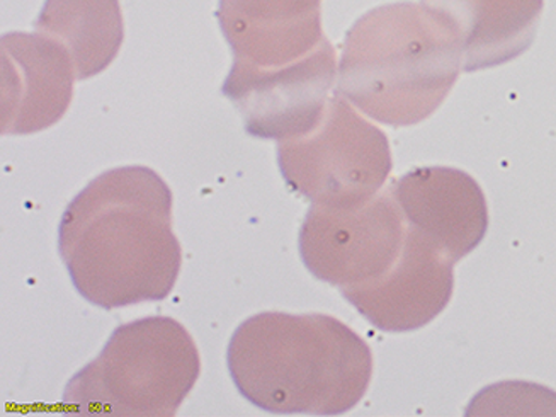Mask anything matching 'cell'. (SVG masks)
I'll return each mask as SVG.
<instances>
[{"label": "cell", "instance_id": "cell-1", "mask_svg": "<svg viewBox=\"0 0 556 417\" xmlns=\"http://www.w3.org/2000/svg\"><path fill=\"white\" fill-rule=\"evenodd\" d=\"M59 252L75 290L96 307L167 299L182 263L169 185L143 166L101 174L63 212Z\"/></svg>", "mask_w": 556, "mask_h": 417}, {"label": "cell", "instance_id": "cell-2", "mask_svg": "<svg viewBox=\"0 0 556 417\" xmlns=\"http://www.w3.org/2000/svg\"><path fill=\"white\" fill-rule=\"evenodd\" d=\"M227 363L240 394L270 414L349 413L372 375L365 339L326 314L252 315L231 336Z\"/></svg>", "mask_w": 556, "mask_h": 417}, {"label": "cell", "instance_id": "cell-3", "mask_svg": "<svg viewBox=\"0 0 556 417\" xmlns=\"http://www.w3.org/2000/svg\"><path fill=\"white\" fill-rule=\"evenodd\" d=\"M463 63L443 14L414 2L381 5L345 35L336 91L375 122L417 125L443 104Z\"/></svg>", "mask_w": 556, "mask_h": 417}, {"label": "cell", "instance_id": "cell-4", "mask_svg": "<svg viewBox=\"0 0 556 417\" xmlns=\"http://www.w3.org/2000/svg\"><path fill=\"white\" fill-rule=\"evenodd\" d=\"M194 339L173 317L114 329L98 358L71 378L63 404L80 416L173 417L200 378Z\"/></svg>", "mask_w": 556, "mask_h": 417}, {"label": "cell", "instance_id": "cell-5", "mask_svg": "<svg viewBox=\"0 0 556 417\" xmlns=\"http://www.w3.org/2000/svg\"><path fill=\"white\" fill-rule=\"evenodd\" d=\"M278 166L315 205L353 208L380 193L393 162L387 135L336 91L314 130L279 142Z\"/></svg>", "mask_w": 556, "mask_h": 417}, {"label": "cell", "instance_id": "cell-6", "mask_svg": "<svg viewBox=\"0 0 556 417\" xmlns=\"http://www.w3.org/2000/svg\"><path fill=\"white\" fill-rule=\"evenodd\" d=\"M407 222L390 188L353 208L312 205L300 230V256L317 280L349 288L377 280L404 248Z\"/></svg>", "mask_w": 556, "mask_h": 417}, {"label": "cell", "instance_id": "cell-7", "mask_svg": "<svg viewBox=\"0 0 556 417\" xmlns=\"http://www.w3.org/2000/svg\"><path fill=\"white\" fill-rule=\"evenodd\" d=\"M336 77V50L326 38L287 67L263 71L233 62L222 92L240 111L249 135L281 142L314 130Z\"/></svg>", "mask_w": 556, "mask_h": 417}, {"label": "cell", "instance_id": "cell-8", "mask_svg": "<svg viewBox=\"0 0 556 417\" xmlns=\"http://www.w3.org/2000/svg\"><path fill=\"white\" fill-rule=\"evenodd\" d=\"M455 264L407 225L404 248L392 268L377 280L342 288L341 293L380 331H417L447 307Z\"/></svg>", "mask_w": 556, "mask_h": 417}, {"label": "cell", "instance_id": "cell-9", "mask_svg": "<svg viewBox=\"0 0 556 417\" xmlns=\"http://www.w3.org/2000/svg\"><path fill=\"white\" fill-rule=\"evenodd\" d=\"M74 62L50 36L36 31L2 36V135L47 130L74 98Z\"/></svg>", "mask_w": 556, "mask_h": 417}, {"label": "cell", "instance_id": "cell-10", "mask_svg": "<svg viewBox=\"0 0 556 417\" xmlns=\"http://www.w3.org/2000/svg\"><path fill=\"white\" fill-rule=\"evenodd\" d=\"M410 229L458 263L485 237L489 208L482 188L455 167H419L392 182Z\"/></svg>", "mask_w": 556, "mask_h": 417}, {"label": "cell", "instance_id": "cell-11", "mask_svg": "<svg viewBox=\"0 0 556 417\" xmlns=\"http://www.w3.org/2000/svg\"><path fill=\"white\" fill-rule=\"evenodd\" d=\"M321 0H219V28L233 62L281 68L305 59L326 40Z\"/></svg>", "mask_w": 556, "mask_h": 417}, {"label": "cell", "instance_id": "cell-12", "mask_svg": "<svg viewBox=\"0 0 556 417\" xmlns=\"http://www.w3.org/2000/svg\"><path fill=\"white\" fill-rule=\"evenodd\" d=\"M443 14L462 40L463 71L497 67L533 45L543 0H422Z\"/></svg>", "mask_w": 556, "mask_h": 417}, {"label": "cell", "instance_id": "cell-13", "mask_svg": "<svg viewBox=\"0 0 556 417\" xmlns=\"http://www.w3.org/2000/svg\"><path fill=\"white\" fill-rule=\"evenodd\" d=\"M35 28L65 47L77 80L106 71L125 40L119 0H47Z\"/></svg>", "mask_w": 556, "mask_h": 417}]
</instances>
